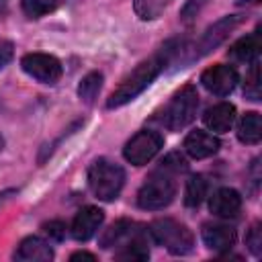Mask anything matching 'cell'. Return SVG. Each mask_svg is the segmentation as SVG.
<instances>
[{
	"mask_svg": "<svg viewBox=\"0 0 262 262\" xmlns=\"http://www.w3.org/2000/svg\"><path fill=\"white\" fill-rule=\"evenodd\" d=\"M180 45H176V41H170L166 43L156 55H151L149 59L141 61L133 72H129L121 84L113 90V94L108 96L106 100V108H117V106H123L127 102H131L135 96H139L154 80L156 76L174 59V55L178 53Z\"/></svg>",
	"mask_w": 262,
	"mask_h": 262,
	"instance_id": "cell-1",
	"label": "cell"
},
{
	"mask_svg": "<svg viewBox=\"0 0 262 262\" xmlns=\"http://www.w3.org/2000/svg\"><path fill=\"white\" fill-rule=\"evenodd\" d=\"M196 108H199V94L196 88L186 84L182 86L166 104V108L160 113V123L164 127H168L170 131H180L186 125H190L196 117Z\"/></svg>",
	"mask_w": 262,
	"mask_h": 262,
	"instance_id": "cell-2",
	"label": "cell"
},
{
	"mask_svg": "<svg viewBox=\"0 0 262 262\" xmlns=\"http://www.w3.org/2000/svg\"><path fill=\"white\" fill-rule=\"evenodd\" d=\"M125 184V172L111 160H96L88 170V186L100 201H115Z\"/></svg>",
	"mask_w": 262,
	"mask_h": 262,
	"instance_id": "cell-3",
	"label": "cell"
},
{
	"mask_svg": "<svg viewBox=\"0 0 262 262\" xmlns=\"http://www.w3.org/2000/svg\"><path fill=\"white\" fill-rule=\"evenodd\" d=\"M174 196H176V184L172 180V174L170 170L160 168L154 174H149L141 184L137 192V205L147 211H158L168 207L174 201Z\"/></svg>",
	"mask_w": 262,
	"mask_h": 262,
	"instance_id": "cell-4",
	"label": "cell"
},
{
	"mask_svg": "<svg viewBox=\"0 0 262 262\" xmlns=\"http://www.w3.org/2000/svg\"><path fill=\"white\" fill-rule=\"evenodd\" d=\"M147 233L154 237L156 244L164 246L168 252H172L176 256H184V254L192 252V246H194L192 231L174 219H168V217L156 219L149 225Z\"/></svg>",
	"mask_w": 262,
	"mask_h": 262,
	"instance_id": "cell-5",
	"label": "cell"
},
{
	"mask_svg": "<svg viewBox=\"0 0 262 262\" xmlns=\"http://www.w3.org/2000/svg\"><path fill=\"white\" fill-rule=\"evenodd\" d=\"M162 145H164V137L158 131L143 129V131H137L125 143L123 156L133 166H145L147 162H151L158 156V151L162 149Z\"/></svg>",
	"mask_w": 262,
	"mask_h": 262,
	"instance_id": "cell-6",
	"label": "cell"
},
{
	"mask_svg": "<svg viewBox=\"0 0 262 262\" xmlns=\"http://www.w3.org/2000/svg\"><path fill=\"white\" fill-rule=\"evenodd\" d=\"M242 20H244V16L231 14V16H225V18L217 20L215 25H211V27L203 33V37L194 43V47H190V57H188V59H199V57L207 55L209 51H213L217 45H221V43L229 37V33H231Z\"/></svg>",
	"mask_w": 262,
	"mask_h": 262,
	"instance_id": "cell-7",
	"label": "cell"
},
{
	"mask_svg": "<svg viewBox=\"0 0 262 262\" xmlns=\"http://www.w3.org/2000/svg\"><path fill=\"white\" fill-rule=\"evenodd\" d=\"M20 68L25 70V74L43 84H55L63 72L61 61L49 53H27L20 59Z\"/></svg>",
	"mask_w": 262,
	"mask_h": 262,
	"instance_id": "cell-8",
	"label": "cell"
},
{
	"mask_svg": "<svg viewBox=\"0 0 262 262\" xmlns=\"http://www.w3.org/2000/svg\"><path fill=\"white\" fill-rule=\"evenodd\" d=\"M201 84H203L211 94L227 96V94L235 88V84H237V72H235L233 66L217 63V66L207 68V70L201 74Z\"/></svg>",
	"mask_w": 262,
	"mask_h": 262,
	"instance_id": "cell-9",
	"label": "cell"
},
{
	"mask_svg": "<svg viewBox=\"0 0 262 262\" xmlns=\"http://www.w3.org/2000/svg\"><path fill=\"white\" fill-rule=\"evenodd\" d=\"M102 221H104V213L98 207H84L82 211H78V215L74 217V223H72L74 239H78V242L90 239L98 231Z\"/></svg>",
	"mask_w": 262,
	"mask_h": 262,
	"instance_id": "cell-10",
	"label": "cell"
},
{
	"mask_svg": "<svg viewBox=\"0 0 262 262\" xmlns=\"http://www.w3.org/2000/svg\"><path fill=\"white\" fill-rule=\"evenodd\" d=\"M219 145H221L219 139L213 133L203 131V129H194L184 137V151L194 160H203V158L217 154Z\"/></svg>",
	"mask_w": 262,
	"mask_h": 262,
	"instance_id": "cell-11",
	"label": "cell"
},
{
	"mask_svg": "<svg viewBox=\"0 0 262 262\" xmlns=\"http://www.w3.org/2000/svg\"><path fill=\"white\" fill-rule=\"evenodd\" d=\"M139 227V225H137ZM115 252V258L121 262H145L149 258V248H147V233L143 229H135Z\"/></svg>",
	"mask_w": 262,
	"mask_h": 262,
	"instance_id": "cell-12",
	"label": "cell"
},
{
	"mask_svg": "<svg viewBox=\"0 0 262 262\" xmlns=\"http://www.w3.org/2000/svg\"><path fill=\"white\" fill-rule=\"evenodd\" d=\"M209 209L217 217L233 219V217H237V213L242 209V196L233 188H219L213 192V196L209 201Z\"/></svg>",
	"mask_w": 262,
	"mask_h": 262,
	"instance_id": "cell-13",
	"label": "cell"
},
{
	"mask_svg": "<svg viewBox=\"0 0 262 262\" xmlns=\"http://www.w3.org/2000/svg\"><path fill=\"white\" fill-rule=\"evenodd\" d=\"M51 258H53L51 246L37 235L25 237L14 250V260L18 262H49Z\"/></svg>",
	"mask_w": 262,
	"mask_h": 262,
	"instance_id": "cell-14",
	"label": "cell"
},
{
	"mask_svg": "<svg viewBox=\"0 0 262 262\" xmlns=\"http://www.w3.org/2000/svg\"><path fill=\"white\" fill-rule=\"evenodd\" d=\"M233 121H235V106L229 102H219L215 106H209L203 115L205 127L215 133H227Z\"/></svg>",
	"mask_w": 262,
	"mask_h": 262,
	"instance_id": "cell-15",
	"label": "cell"
},
{
	"mask_svg": "<svg viewBox=\"0 0 262 262\" xmlns=\"http://www.w3.org/2000/svg\"><path fill=\"white\" fill-rule=\"evenodd\" d=\"M203 242L215 252H227L235 244V229L223 223H209L203 227Z\"/></svg>",
	"mask_w": 262,
	"mask_h": 262,
	"instance_id": "cell-16",
	"label": "cell"
},
{
	"mask_svg": "<svg viewBox=\"0 0 262 262\" xmlns=\"http://www.w3.org/2000/svg\"><path fill=\"white\" fill-rule=\"evenodd\" d=\"M260 47H262V41H260V33H252V35H246L242 39H237L231 47H229V57H233L235 61H244V63H250V61H256V57L260 55Z\"/></svg>",
	"mask_w": 262,
	"mask_h": 262,
	"instance_id": "cell-17",
	"label": "cell"
},
{
	"mask_svg": "<svg viewBox=\"0 0 262 262\" xmlns=\"http://www.w3.org/2000/svg\"><path fill=\"white\" fill-rule=\"evenodd\" d=\"M237 139L242 143H258L262 139V119L258 113H246L237 123Z\"/></svg>",
	"mask_w": 262,
	"mask_h": 262,
	"instance_id": "cell-18",
	"label": "cell"
},
{
	"mask_svg": "<svg viewBox=\"0 0 262 262\" xmlns=\"http://www.w3.org/2000/svg\"><path fill=\"white\" fill-rule=\"evenodd\" d=\"M135 229H137V223H133V221H129V219H119V221H115L108 229H104V233L100 235V246H102V248L119 246V244H123Z\"/></svg>",
	"mask_w": 262,
	"mask_h": 262,
	"instance_id": "cell-19",
	"label": "cell"
},
{
	"mask_svg": "<svg viewBox=\"0 0 262 262\" xmlns=\"http://www.w3.org/2000/svg\"><path fill=\"white\" fill-rule=\"evenodd\" d=\"M170 2L172 0H133V8L141 20H156L164 14Z\"/></svg>",
	"mask_w": 262,
	"mask_h": 262,
	"instance_id": "cell-20",
	"label": "cell"
},
{
	"mask_svg": "<svg viewBox=\"0 0 262 262\" xmlns=\"http://www.w3.org/2000/svg\"><path fill=\"white\" fill-rule=\"evenodd\" d=\"M207 196V180L199 174L190 176L184 186V205L186 207H199L203 199Z\"/></svg>",
	"mask_w": 262,
	"mask_h": 262,
	"instance_id": "cell-21",
	"label": "cell"
},
{
	"mask_svg": "<svg viewBox=\"0 0 262 262\" xmlns=\"http://www.w3.org/2000/svg\"><path fill=\"white\" fill-rule=\"evenodd\" d=\"M102 88V74L100 72H90L82 78V82L78 84V96L86 102V104H92L94 98L98 96Z\"/></svg>",
	"mask_w": 262,
	"mask_h": 262,
	"instance_id": "cell-22",
	"label": "cell"
},
{
	"mask_svg": "<svg viewBox=\"0 0 262 262\" xmlns=\"http://www.w3.org/2000/svg\"><path fill=\"white\" fill-rule=\"evenodd\" d=\"M63 0H20L23 12L31 18H41L61 6Z\"/></svg>",
	"mask_w": 262,
	"mask_h": 262,
	"instance_id": "cell-23",
	"label": "cell"
},
{
	"mask_svg": "<svg viewBox=\"0 0 262 262\" xmlns=\"http://www.w3.org/2000/svg\"><path fill=\"white\" fill-rule=\"evenodd\" d=\"M244 94L250 100H260L262 86H260V63L258 61H252V68H250L246 82H244Z\"/></svg>",
	"mask_w": 262,
	"mask_h": 262,
	"instance_id": "cell-24",
	"label": "cell"
},
{
	"mask_svg": "<svg viewBox=\"0 0 262 262\" xmlns=\"http://www.w3.org/2000/svg\"><path fill=\"white\" fill-rule=\"evenodd\" d=\"M207 2H209V0H188V2L182 6V10H180V20H182L184 25L194 23L196 16L201 14V10L207 6Z\"/></svg>",
	"mask_w": 262,
	"mask_h": 262,
	"instance_id": "cell-25",
	"label": "cell"
},
{
	"mask_svg": "<svg viewBox=\"0 0 262 262\" xmlns=\"http://www.w3.org/2000/svg\"><path fill=\"white\" fill-rule=\"evenodd\" d=\"M246 246L250 248V252L254 256H260L262 254V225L258 221L248 229V233H246Z\"/></svg>",
	"mask_w": 262,
	"mask_h": 262,
	"instance_id": "cell-26",
	"label": "cell"
},
{
	"mask_svg": "<svg viewBox=\"0 0 262 262\" xmlns=\"http://www.w3.org/2000/svg\"><path fill=\"white\" fill-rule=\"evenodd\" d=\"M43 231H45V235H47L49 239L61 242V239L66 237V223H63V221H57V219L47 221V223L43 225Z\"/></svg>",
	"mask_w": 262,
	"mask_h": 262,
	"instance_id": "cell-27",
	"label": "cell"
},
{
	"mask_svg": "<svg viewBox=\"0 0 262 262\" xmlns=\"http://www.w3.org/2000/svg\"><path fill=\"white\" fill-rule=\"evenodd\" d=\"M162 168H166V170H170V172H180V170H186L188 164H186V160H184L180 154H170V156L164 158Z\"/></svg>",
	"mask_w": 262,
	"mask_h": 262,
	"instance_id": "cell-28",
	"label": "cell"
},
{
	"mask_svg": "<svg viewBox=\"0 0 262 262\" xmlns=\"http://www.w3.org/2000/svg\"><path fill=\"white\" fill-rule=\"evenodd\" d=\"M14 55V45L6 39H0V68H4Z\"/></svg>",
	"mask_w": 262,
	"mask_h": 262,
	"instance_id": "cell-29",
	"label": "cell"
},
{
	"mask_svg": "<svg viewBox=\"0 0 262 262\" xmlns=\"http://www.w3.org/2000/svg\"><path fill=\"white\" fill-rule=\"evenodd\" d=\"M70 260H72V262H76V260H90V262H94L96 256H94V254H88V252H74V254L70 256Z\"/></svg>",
	"mask_w": 262,
	"mask_h": 262,
	"instance_id": "cell-30",
	"label": "cell"
},
{
	"mask_svg": "<svg viewBox=\"0 0 262 262\" xmlns=\"http://www.w3.org/2000/svg\"><path fill=\"white\" fill-rule=\"evenodd\" d=\"M14 194H16L14 190H4V192H0V209H2V207H4V205H6Z\"/></svg>",
	"mask_w": 262,
	"mask_h": 262,
	"instance_id": "cell-31",
	"label": "cell"
},
{
	"mask_svg": "<svg viewBox=\"0 0 262 262\" xmlns=\"http://www.w3.org/2000/svg\"><path fill=\"white\" fill-rule=\"evenodd\" d=\"M6 4H8V0H0V12L6 10Z\"/></svg>",
	"mask_w": 262,
	"mask_h": 262,
	"instance_id": "cell-32",
	"label": "cell"
},
{
	"mask_svg": "<svg viewBox=\"0 0 262 262\" xmlns=\"http://www.w3.org/2000/svg\"><path fill=\"white\" fill-rule=\"evenodd\" d=\"M254 2H258V0H237V4H254Z\"/></svg>",
	"mask_w": 262,
	"mask_h": 262,
	"instance_id": "cell-33",
	"label": "cell"
},
{
	"mask_svg": "<svg viewBox=\"0 0 262 262\" xmlns=\"http://www.w3.org/2000/svg\"><path fill=\"white\" fill-rule=\"evenodd\" d=\"M2 147H4V137L0 135V151H2Z\"/></svg>",
	"mask_w": 262,
	"mask_h": 262,
	"instance_id": "cell-34",
	"label": "cell"
}]
</instances>
